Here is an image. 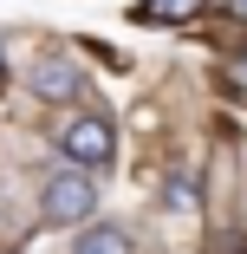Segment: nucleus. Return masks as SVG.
Here are the masks:
<instances>
[{
  "label": "nucleus",
  "instance_id": "nucleus-10",
  "mask_svg": "<svg viewBox=\"0 0 247 254\" xmlns=\"http://www.w3.org/2000/svg\"><path fill=\"white\" fill-rule=\"evenodd\" d=\"M241 59H247V53H241Z\"/></svg>",
  "mask_w": 247,
  "mask_h": 254
},
{
  "label": "nucleus",
  "instance_id": "nucleus-3",
  "mask_svg": "<svg viewBox=\"0 0 247 254\" xmlns=\"http://www.w3.org/2000/svg\"><path fill=\"white\" fill-rule=\"evenodd\" d=\"M26 91H33V98H46V105H72V98L85 91V72H78L65 53H39V59H33V72H26Z\"/></svg>",
  "mask_w": 247,
  "mask_h": 254
},
{
  "label": "nucleus",
  "instance_id": "nucleus-1",
  "mask_svg": "<svg viewBox=\"0 0 247 254\" xmlns=\"http://www.w3.org/2000/svg\"><path fill=\"white\" fill-rule=\"evenodd\" d=\"M91 215H98V183H91V170L59 163L52 176L39 183V222H52V228H91Z\"/></svg>",
  "mask_w": 247,
  "mask_h": 254
},
{
  "label": "nucleus",
  "instance_id": "nucleus-8",
  "mask_svg": "<svg viewBox=\"0 0 247 254\" xmlns=\"http://www.w3.org/2000/svg\"><path fill=\"white\" fill-rule=\"evenodd\" d=\"M228 13H234V20H247V0H228Z\"/></svg>",
  "mask_w": 247,
  "mask_h": 254
},
{
  "label": "nucleus",
  "instance_id": "nucleus-9",
  "mask_svg": "<svg viewBox=\"0 0 247 254\" xmlns=\"http://www.w3.org/2000/svg\"><path fill=\"white\" fill-rule=\"evenodd\" d=\"M0 65H7V53H0Z\"/></svg>",
  "mask_w": 247,
  "mask_h": 254
},
{
  "label": "nucleus",
  "instance_id": "nucleus-4",
  "mask_svg": "<svg viewBox=\"0 0 247 254\" xmlns=\"http://www.w3.org/2000/svg\"><path fill=\"white\" fill-rule=\"evenodd\" d=\"M65 254H137V241H130V228H117V222H91V228L72 235Z\"/></svg>",
  "mask_w": 247,
  "mask_h": 254
},
{
  "label": "nucleus",
  "instance_id": "nucleus-7",
  "mask_svg": "<svg viewBox=\"0 0 247 254\" xmlns=\"http://www.w3.org/2000/svg\"><path fill=\"white\" fill-rule=\"evenodd\" d=\"M208 254H247V235H215V248Z\"/></svg>",
  "mask_w": 247,
  "mask_h": 254
},
{
  "label": "nucleus",
  "instance_id": "nucleus-6",
  "mask_svg": "<svg viewBox=\"0 0 247 254\" xmlns=\"http://www.w3.org/2000/svg\"><path fill=\"white\" fill-rule=\"evenodd\" d=\"M163 202H169V209H195V183H189V176H176V183L163 189Z\"/></svg>",
  "mask_w": 247,
  "mask_h": 254
},
{
  "label": "nucleus",
  "instance_id": "nucleus-2",
  "mask_svg": "<svg viewBox=\"0 0 247 254\" xmlns=\"http://www.w3.org/2000/svg\"><path fill=\"white\" fill-rule=\"evenodd\" d=\"M59 157L78 163V170H111V163H117V130H111L104 118H72V124L59 130Z\"/></svg>",
  "mask_w": 247,
  "mask_h": 254
},
{
  "label": "nucleus",
  "instance_id": "nucleus-5",
  "mask_svg": "<svg viewBox=\"0 0 247 254\" xmlns=\"http://www.w3.org/2000/svg\"><path fill=\"white\" fill-rule=\"evenodd\" d=\"M202 7H208V0H143L137 20H143V26H163V20H169V26H176V20H195Z\"/></svg>",
  "mask_w": 247,
  "mask_h": 254
}]
</instances>
